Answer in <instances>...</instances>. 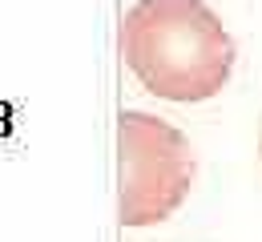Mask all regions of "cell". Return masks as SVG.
Wrapping results in <instances>:
<instances>
[{"mask_svg": "<svg viewBox=\"0 0 262 242\" xmlns=\"http://www.w3.org/2000/svg\"><path fill=\"white\" fill-rule=\"evenodd\" d=\"M117 49L149 97L178 105L210 101L226 89L238 49L206 0H137L125 8Z\"/></svg>", "mask_w": 262, "mask_h": 242, "instance_id": "cell-1", "label": "cell"}, {"mask_svg": "<svg viewBox=\"0 0 262 242\" xmlns=\"http://www.w3.org/2000/svg\"><path fill=\"white\" fill-rule=\"evenodd\" d=\"M198 158L190 138L154 113L121 109L117 117V222L141 230L173 218L190 198Z\"/></svg>", "mask_w": 262, "mask_h": 242, "instance_id": "cell-2", "label": "cell"}, {"mask_svg": "<svg viewBox=\"0 0 262 242\" xmlns=\"http://www.w3.org/2000/svg\"><path fill=\"white\" fill-rule=\"evenodd\" d=\"M258 153H262V141H258Z\"/></svg>", "mask_w": 262, "mask_h": 242, "instance_id": "cell-3", "label": "cell"}]
</instances>
